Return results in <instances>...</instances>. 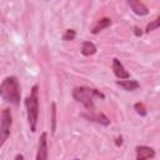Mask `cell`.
Segmentation results:
<instances>
[{"mask_svg":"<svg viewBox=\"0 0 160 160\" xmlns=\"http://www.w3.org/2000/svg\"><path fill=\"white\" fill-rule=\"evenodd\" d=\"M0 96L2 98V100L8 101L10 104H14V105L20 104L21 88H20V82H19L18 78L8 76L1 81V84H0Z\"/></svg>","mask_w":160,"mask_h":160,"instance_id":"obj_1","label":"cell"},{"mask_svg":"<svg viewBox=\"0 0 160 160\" xmlns=\"http://www.w3.org/2000/svg\"><path fill=\"white\" fill-rule=\"evenodd\" d=\"M39 86L34 85L31 88L30 95L25 99V106L28 112V122L30 126V130L32 132L36 131L38 120H39Z\"/></svg>","mask_w":160,"mask_h":160,"instance_id":"obj_2","label":"cell"},{"mask_svg":"<svg viewBox=\"0 0 160 160\" xmlns=\"http://www.w3.org/2000/svg\"><path fill=\"white\" fill-rule=\"evenodd\" d=\"M72 98L81 102L89 111L94 109V99L99 98V99H105V95L99 91L98 89H91V88H86V86H78L72 90Z\"/></svg>","mask_w":160,"mask_h":160,"instance_id":"obj_3","label":"cell"},{"mask_svg":"<svg viewBox=\"0 0 160 160\" xmlns=\"http://www.w3.org/2000/svg\"><path fill=\"white\" fill-rule=\"evenodd\" d=\"M11 125H12V114H11V110L8 109V108H5L1 111V115H0V148L5 144V141L10 136Z\"/></svg>","mask_w":160,"mask_h":160,"instance_id":"obj_4","label":"cell"},{"mask_svg":"<svg viewBox=\"0 0 160 160\" xmlns=\"http://www.w3.org/2000/svg\"><path fill=\"white\" fill-rule=\"evenodd\" d=\"M48 134L44 131L39 138L36 160H48Z\"/></svg>","mask_w":160,"mask_h":160,"instance_id":"obj_5","label":"cell"},{"mask_svg":"<svg viewBox=\"0 0 160 160\" xmlns=\"http://www.w3.org/2000/svg\"><path fill=\"white\" fill-rule=\"evenodd\" d=\"M135 152H136V160H150L155 156V150L152 148L145 146V145L136 146Z\"/></svg>","mask_w":160,"mask_h":160,"instance_id":"obj_6","label":"cell"},{"mask_svg":"<svg viewBox=\"0 0 160 160\" xmlns=\"http://www.w3.org/2000/svg\"><path fill=\"white\" fill-rule=\"evenodd\" d=\"M112 71H114V75L118 79H120V80H122V79H130V74L124 68L122 62L119 59H116V58L112 59Z\"/></svg>","mask_w":160,"mask_h":160,"instance_id":"obj_7","label":"cell"},{"mask_svg":"<svg viewBox=\"0 0 160 160\" xmlns=\"http://www.w3.org/2000/svg\"><path fill=\"white\" fill-rule=\"evenodd\" d=\"M82 116H84V118H86V119H88V120H90V121H95V122H99V124L105 125V126H108V125L110 124V119H109L105 114H102V112L82 114Z\"/></svg>","mask_w":160,"mask_h":160,"instance_id":"obj_8","label":"cell"},{"mask_svg":"<svg viewBox=\"0 0 160 160\" xmlns=\"http://www.w3.org/2000/svg\"><path fill=\"white\" fill-rule=\"evenodd\" d=\"M129 6L131 8V10L136 14V15H140V16H144V15H148L149 14V9L140 1H134V0H130L128 1Z\"/></svg>","mask_w":160,"mask_h":160,"instance_id":"obj_9","label":"cell"},{"mask_svg":"<svg viewBox=\"0 0 160 160\" xmlns=\"http://www.w3.org/2000/svg\"><path fill=\"white\" fill-rule=\"evenodd\" d=\"M116 85L120 86L125 91H134L140 88V84L136 80H118Z\"/></svg>","mask_w":160,"mask_h":160,"instance_id":"obj_10","label":"cell"},{"mask_svg":"<svg viewBox=\"0 0 160 160\" xmlns=\"http://www.w3.org/2000/svg\"><path fill=\"white\" fill-rule=\"evenodd\" d=\"M111 25V19L110 18H101L100 20L96 21V24L94 25V28L91 29V34H98L101 30L109 28Z\"/></svg>","mask_w":160,"mask_h":160,"instance_id":"obj_11","label":"cell"},{"mask_svg":"<svg viewBox=\"0 0 160 160\" xmlns=\"http://www.w3.org/2000/svg\"><path fill=\"white\" fill-rule=\"evenodd\" d=\"M96 46L94 42L91 41H84L82 45H81V54L84 56H90V55H94L96 52Z\"/></svg>","mask_w":160,"mask_h":160,"instance_id":"obj_12","label":"cell"},{"mask_svg":"<svg viewBox=\"0 0 160 160\" xmlns=\"http://www.w3.org/2000/svg\"><path fill=\"white\" fill-rule=\"evenodd\" d=\"M56 130V104L51 102V134H55Z\"/></svg>","mask_w":160,"mask_h":160,"instance_id":"obj_13","label":"cell"},{"mask_svg":"<svg viewBox=\"0 0 160 160\" xmlns=\"http://www.w3.org/2000/svg\"><path fill=\"white\" fill-rule=\"evenodd\" d=\"M159 26H160V18L158 16L156 19H154L152 21H150V22L146 25L145 32H150V31H154V30H156Z\"/></svg>","mask_w":160,"mask_h":160,"instance_id":"obj_14","label":"cell"},{"mask_svg":"<svg viewBox=\"0 0 160 160\" xmlns=\"http://www.w3.org/2000/svg\"><path fill=\"white\" fill-rule=\"evenodd\" d=\"M75 36H76V31L74 29H68V30H65V32L62 35V40L64 41H71L75 39Z\"/></svg>","mask_w":160,"mask_h":160,"instance_id":"obj_15","label":"cell"},{"mask_svg":"<svg viewBox=\"0 0 160 160\" xmlns=\"http://www.w3.org/2000/svg\"><path fill=\"white\" fill-rule=\"evenodd\" d=\"M134 109H135V111H136L140 116H146V114H148L146 108H145V105H144L142 102H136V104L134 105Z\"/></svg>","mask_w":160,"mask_h":160,"instance_id":"obj_16","label":"cell"},{"mask_svg":"<svg viewBox=\"0 0 160 160\" xmlns=\"http://www.w3.org/2000/svg\"><path fill=\"white\" fill-rule=\"evenodd\" d=\"M134 34H135L136 36H141V35H142V31H141V29H140V28L135 26V28H134Z\"/></svg>","mask_w":160,"mask_h":160,"instance_id":"obj_17","label":"cell"},{"mask_svg":"<svg viewBox=\"0 0 160 160\" xmlns=\"http://www.w3.org/2000/svg\"><path fill=\"white\" fill-rule=\"evenodd\" d=\"M115 144H116L118 146L122 145V136H118V138H116V141H115Z\"/></svg>","mask_w":160,"mask_h":160,"instance_id":"obj_18","label":"cell"},{"mask_svg":"<svg viewBox=\"0 0 160 160\" xmlns=\"http://www.w3.org/2000/svg\"><path fill=\"white\" fill-rule=\"evenodd\" d=\"M15 160H22V155H16L15 156Z\"/></svg>","mask_w":160,"mask_h":160,"instance_id":"obj_19","label":"cell"},{"mask_svg":"<svg viewBox=\"0 0 160 160\" xmlns=\"http://www.w3.org/2000/svg\"><path fill=\"white\" fill-rule=\"evenodd\" d=\"M74 160H80V159H74Z\"/></svg>","mask_w":160,"mask_h":160,"instance_id":"obj_20","label":"cell"}]
</instances>
